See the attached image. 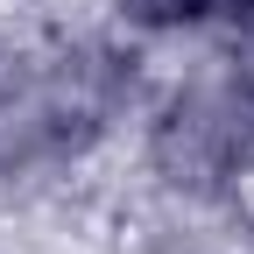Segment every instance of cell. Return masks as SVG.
Listing matches in <instances>:
<instances>
[{
  "mask_svg": "<svg viewBox=\"0 0 254 254\" xmlns=\"http://www.w3.org/2000/svg\"><path fill=\"white\" fill-rule=\"evenodd\" d=\"M212 14H226V21L240 28V36L254 43V0H212Z\"/></svg>",
  "mask_w": 254,
  "mask_h": 254,
  "instance_id": "cell-2",
  "label": "cell"
},
{
  "mask_svg": "<svg viewBox=\"0 0 254 254\" xmlns=\"http://www.w3.org/2000/svg\"><path fill=\"white\" fill-rule=\"evenodd\" d=\"M127 7H134L141 28H190L212 14V0H127Z\"/></svg>",
  "mask_w": 254,
  "mask_h": 254,
  "instance_id": "cell-1",
  "label": "cell"
}]
</instances>
